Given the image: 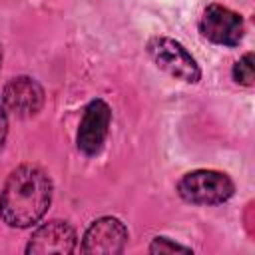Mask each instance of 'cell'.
I'll return each mask as SVG.
<instances>
[{
	"label": "cell",
	"instance_id": "obj_7",
	"mask_svg": "<svg viewBox=\"0 0 255 255\" xmlns=\"http://www.w3.org/2000/svg\"><path fill=\"white\" fill-rule=\"evenodd\" d=\"M2 104L14 116L30 118L40 112L44 104V90L36 80L28 76H18V78H12L4 86Z\"/></svg>",
	"mask_w": 255,
	"mask_h": 255
},
{
	"label": "cell",
	"instance_id": "obj_4",
	"mask_svg": "<svg viewBox=\"0 0 255 255\" xmlns=\"http://www.w3.org/2000/svg\"><path fill=\"white\" fill-rule=\"evenodd\" d=\"M199 30L213 44L237 46L243 38L245 26H243V18L237 12L221 4H209L199 20Z\"/></svg>",
	"mask_w": 255,
	"mask_h": 255
},
{
	"label": "cell",
	"instance_id": "obj_8",
	"mask_svg": "<svg viewBox=\"0 0 255 255\" xmlns=\"http://www.w3.org/2000/svg\"><path fill=\"white\" fill-rule=\"evenodd\" d=\"M76 231L66 221H48L38 227L28 245L26 253L46 255V253H72L76 249Z\"/></svg>",
	"mask_w": 255,
	"mask_h": 255
},
{
	"label": "cell",
	"instance_id": "obj_10",
	"mask_svg": "<svg viewBox=\"0 0 255 255\" xmlns=\"http://www.w3.org/2000/svg\"><path fill=\"white\" fill-rule=\"evenodd\" d=\"M149 251L151 253H173V251H185V253H189L191 249L189 247H183L179 243H173L167 237H155L151 241V245H149Z\"/></svg>",
	"mask_w": 255,
	"mask_h": 255
},
{
	"label": "cell",
	"instance_id": "obj_11",
	"mask_svg": "<svg viewBox=\"0 0 255 255\" xmlns=\"http://www.w3.org/2000/svg\"><path fill=\"white\" fill-rule=\"evenodd\" d=\"M6 133H8V118H6V108L0 102V149L6 141Z\"/></svg>",
	"mask_w": 255,
	"mask_h": 255
},
{
	"label": "cell",
	"instance_id": "obj_5",
	"mask_svg": "<svg viewBox=\"0 0 255 255\" xmlns=\"http://www.w3.org/2000/svg\"><path fill=\"white\" fill-rule=\"evenodd\" d=\"M110 122H112V110L104 100H94L88 104L76 137L78 147L86 155H96L102 149L108 137Z\"/></svg>",
	"mask_w": 255,
	"mask_h": 255
},
{
	"label": "cell",
	"instance_id": "obj_9",
	"mask_svg": "<svg viewBox=\"0 0 255 255\" xmlns=\"http://www.w3.org/2000/svg\"><path fill=\"white\" fill-rule=\"evenodd\" d=\"M233 78L237 84L243 86H253L255 80V68H253V54H245L239 62L233 66Z\"/></svg>",
	"mask_w": 255,
	"mask_h": 255
},
{
	"label": "cell",
	"instance_id": "obj_2",
	"mask_svg": "<svg viewBox=\"0 0 255 255\" xmlns=\"http://www.w3.org/2000/svg\"><path fill=\"white\" fill-rule=\"evenodd\" d=\"M177 191L189 203L217 205L227 201L233 195L235 185L227 173H221L215 169H195L185 173L179 179Z\"/></svg>",
	"mask_w": 255,
	"mask_h": 255
},
{
	"label": "cell",
	"instance_id": "obj_12",
	"mask_svg": "<svg viewBox=\"0 0 255 255\" xmlns=\"http://www.w3.org/2000/svg\"><path fill=\"white\" fill-rule=\"evenodd\" d=\"M0 62H2V50H0Z\"/></svg>",
	"mask_w": 255,
	"mask_h": 255
},
{
	"label": "cell",
	"instance_id": "obj_6",
	"mask_svg": "<svg viewBox=\"0 0 255 255\" xmlns=\"http://www.w3.org/2000/svg\"><path fill=\"white\" fill-rule=\"evenodd\" d=\"M128 243V229L116 217L96 219L84 233V253H122Z\"/></svg>",
	"mask_w": 255,
	"mask_h": 255
},
{
	"label": "cell",
	"instance_id": "obj_3",
	"mask_svg": "<svg viewBox=\"0 0 255 255\" xmlns=\"http://www.w3.org/2000/svg\"><path fill=\"white\" fill-rule=\"evenodd\" d=\"M147 54L157 64V68L165 70L169 76L183 82H197L201 78V70L195 58L175 40L171 38H151L147 42Z\"/></svg>",
	"mask_w": 255,
	"mask_h": 255
},
{
	"label": "cell",
	"instance_id": "obj_1",
	"mask_svg": "<svg viewBox=\"0 0 255 255\" xmlns=\"http://www.w3.org/2000/svg\"><path fill=\"white\" fill-rule=\"evenodd\" d=\"M50 201V177L34 165H20L4 183L0 193V215L10 227H32L44 217Z\"/></svg>",
	"mask_w": 255,
	"mask_h": 255
}]
</instances>
